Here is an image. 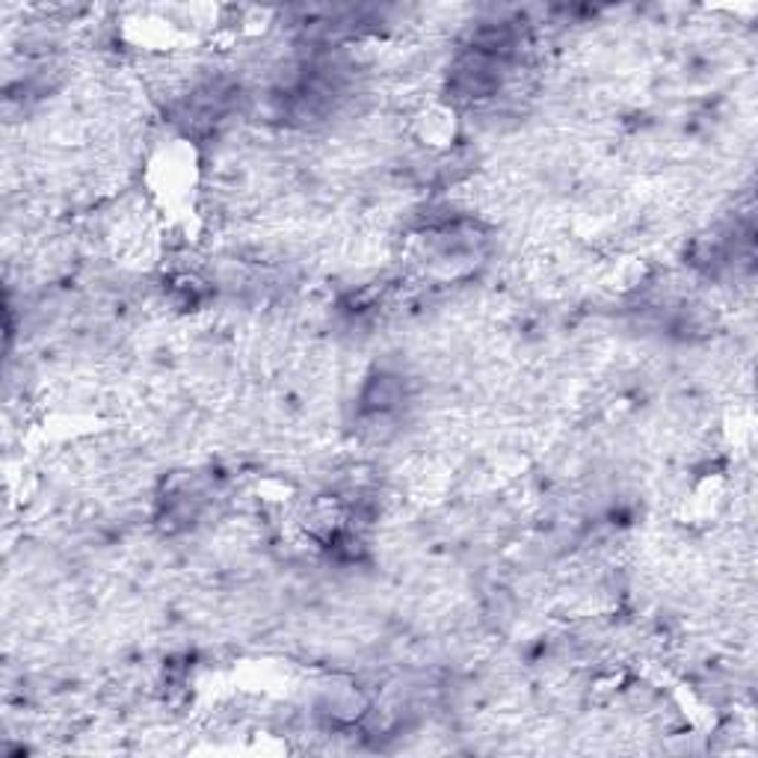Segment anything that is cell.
Masks as SVG:
<instances>
[{"instance_id": "obj_1", "label": "cell", "mask_w": 758, "mask_h": 758, "mask_svg": "<svg viewBox=\"0 0 758 758\" xmlns=\"http://www.w3.org/2000/svg\"><path fill=\"white\" fill-rule=\"evenodd\" d=\"M406 398L403 379L394 374H377L365 382L362 391V412L365 415H391Z\"/></svg>"}]
</instances>
